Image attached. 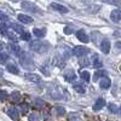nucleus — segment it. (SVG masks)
<instances>
[{
	"label": "nucleus",
	"mask_w": 121,
	"mask_h": 121,
	"mask_svg": "<svg viewBox=\"0 0 121 121\" xmlns=\"http://www.w3.org/2000/svg\"><path fill=\"white\" fill-rule=\"evenodd\" d=\"M110 19L113 22H120L121 21V10H113L110 13Z\"/></svg>",
	"instance_id": "7"
},
{
	"label": "nucleus",
	"mask_w": 121,
	"mask_h": 121,
	"mask_svg": "<svg viewBox=\"0 0 121 121\" xmlns=\"http://www.w3.org/2000/svg\"><path fill=\"white\" fill-rule=\"evenodd\" d=\"M100 50H102V52L108 55L110 52V43L108 41V40H103L102 44H100Z\"/></svg>",
	"instance_id": "10"
},
{
	"label": "nucleus",
	"mask_w": 121,
	"mask_h": 121,
	"mask_svg": "<svg viewBox=\"0 0 121 121\" xmlns=\"http://www.w3.org/2000/svg\"><path fill=\"white\" fill-rule=\"evenodd\" d=\"M21 39L24 40V41H29V40L32 39V35H30L29 32H26V30H24V32L21 34Z\"/></svg>",
	"instance_id": "25"
},
{
	"label": "nucleus",
	"mask_w": 121,
	"mask_h": 121,
	"mask_svg": "<svg viewBox=\"0 0 121 121\" xmlns=\"http://www.w3.org/2000/svg\"><path fill=\"white\" fill-rule=\"evenodd\" d=\"M93 67L95 68H100L102 67V63H100V60H99V57L98 55H93Z\"/></svg>",
	"instance_id": "22"
},
{
	"label": "nucleus",
	"mask_w": 121,
	"mask_h": 121,
	"mask_svg": "<svg viewBox=\"0 0 121 121\" xmlns=\"http://www.w3.org/2000/svg\"><path fill=\"white\" fill-rule=\"evenodd\" d=\"M117 112H119V114H120V115H121V107H120V108H119V109H117Z\"/></svg>",
	"instance_id": "37"
},
{
	"label": "nucleus",
	"mask_w": 121,
	"mask_h": 121,
	"mask_svg": "<svg viewBox=\"0 0 121 121\" xmlns=\"http://www.w3.org/2000/svg\"><path fill=\"white\" fill-rule=\"evenodd\" d=\"M0 32H1L3 35H7V26L5 23H3L1 26H0Z\"/></svg>",
	"instance_id": "29"
},
{
	"label": "nucleus",
	"mask_w": 121,
	"mask_h": 121,
	"mask_svg": "<svg viewBox=\"0 0 121 121\" xmlns=\"http://www.w3.org/2000/svg\"><path fill=\"white\" fill-rule=\"evenodd\" d=\"M76 38H78L81 43H85V44H87V43L90 41V38H88V35L85 33L84 29H79V30H78V32H76Z\"/></svg>",
	"instance_id": "5"
},
{
	"label": "nucleus",
	"mask_w": 121,
	"mask_h": 121,
	"mask_svg": "<svg viewBox=\"0 0 121 121\" xmlns=\"http://www.w3.org/2000/svg\"><path fill=\"white\" fill-rule=\"evenodd\" d=\"M43 114H44V119H47V117H50V105H48V107H46V108L44 109Z\"/></svg>",
	"instance_id": "32"
},
{
	"label": "nucleus",
	"mask_w": 121,
	"mask_h": 121,
	"mask_svg": "<svg viewBox=\"0 0 121 121\" xmlns=\"http://www.w3.org/2000/svg\"><path fill=\"white\" fill-rule=\"evenodd\" d=\"M73 53L76 56V57H84L85 55L88 53V50L84 46H76L74 50H73Z\"/></svg>",
	"instance_id": "4"
},
{
	"label": "nucleus",
	"mask_w": 121,
	"mask_h": 121,
	"mask_svg": "<svg viewBox=\"0 0 121 121\" xmlns=\"http://www.w3.org/2000/svg\"><path fill=\"white\" fill-rule=\"evenodd\" d=\"M19 109H21L22 115H26L28 113V110H29V105L27 103H22V104H19Z\"/></svg>",
	"instance_id": "23"
},
{
	"label": "nucleus",
	"mask_w": 121,
	"mask_h": 121,
	"mask_svg": "<svg viewBox=\"0 0 121 121\" xmlns=\"http://www.w3.org/2000/svg\"><path fill=\"white\" fill-rule=\"evenodd\" d=\"M3 47H4V44H0V50H3Z\"/></svg>",
	"instance_id": "38"
},
{
	"label": "nucleus",
	"mask_w": 121,
	"mask_h": 121,
	"mask_svg": "<svg viewBox=\"0 0 121 121\" xmlns=\"http://www.w3.org/2000/svg\"><path fill=\"white\" fill-rule=\"evenodd\" d=\"M56 113L58 116H63L65 115V109L63 107H56Z\"/></svg>",
	"instance_id": "26"
},
{
	"label": "nucleus",
	"mask_w": 121,
	"mask_h": 121,
	"mask_svg": "<svg viewBox=\"0 0 121 121\" xmlns=\"http://www.w3.org/2000/svg\"><path fill=\"white\" fill-rule=\"evenodd\" d=\"M28 120H29V121H39V116H38L36 114H30V115L28 116Z\"/></svg>",
	"instance_id": "33"
},
{
	"label": "nucleus",
	"mask_w": 121,
	"mask_h": 121,
	"mask_svg": "<svg viewBox=\"0 0 121 121\" xmlns=\"http://www.w3.org/2000/svg\"><path fill=\"white\" fill-rule=\"evenodd\" d=\"M18 19H19V22L26 23V24H29V23L33 22V18H32V17L27 16V15H23V13H19V15H18Z\"/></svg>",
	"instance_id": "11"
},
{
	"label": "nucleus",
	"mask_w": 121,
	"mask_h": 121,
	"mask_svg": "<svg viewBox=\"0 0 121 121\" xmlns=\"http://www.w3.org/2000/svg\"><path fill=\"white\" fill-rule=\"evenodd\" d=\"M9 98V95L6 91H0V100H6Z\"/></svg>",
	"instance_id": "30"
},
{
	"label": "nucleus",
	"mask_w": 121,
	"mask_h": 121,
	"mask_svg": "<svg viewBox=\"0 0 121 121\" xmlns=\"http://www.w3.org/2000/svg\"><path fill=\"white\" fill-rule=\"evenodd\" d=\"M0 75H1V72H0Z\"/></svg>",
	"instance_id": "39"
},
{
	"label": "nucleus",
	"mask_w": 121,
	"mask_h": 121,
	"mask_svg": "<svg viewBox=\"0 0 121 121\" xmlns=\"http://www.w3.org/2000/svg\"><path fill=\"white\" fill-rule=\"evenodd\" d=\"M75 78H76L75 76V73H74V70H72V69H69L68 72L64 74V80H65V81H68V82H72Z\"/></svg>",
	"instance_id": "12"
},
{
	"label": "nucleus",
	"mask_w": 121,
	"mask_h": 121,
	"mask_svg": "<svg viewBox=\"0 0 121 121\" xmlns=\"http://www.w3.org/2000/svg\"><path fill=\"white\" fill-rule=\"evenodd\" d=\"M22 7L24 9V10H27V11H30V12H35V13H43L41 11H40V9L35 5V4H33V3H29V1H24V3H22Z\"/></svg>",
	"instance_id": "2"
},
{
	"label": "nucleus",
	"mask_w": 121,
	"mask_h": 121,
	"mask_svg": "<svg viewBox=\"0 0 121 121\" xmlns=\"http://www.w3.org/2000/svg\"><path fill=\"white\" fill-rule=\"evenodd\" d=\"M34 35L36 38H44L46 35V29L45 28H35L34 29Z\"/></svg>",
	"instance_id": "16"
},
{
	"label": "nucleus",
	"mask_w": 121,
	"mask_h": 121,
	"mask_svg": "<svg viewBox=\"0 0 121 121\" xmlns=\"http://www.w3.org/2000/svg\"><path fill=\"white\" fill-rule=\"evenodd\" d=\"M9 47L11 48V51H12L13 53H16V55H19V53H21V50H19V47H18L17 45H15V44H10Z\"/></svg>",
	"instance_id": "24"
},
{
	"label": "nucleus",
	"mask_w": 121,
	"mask_h": 121,
	"mask_svg": "<svg viewBox=\"0 0 121 121\" xmlns=\"http://www.w3.org/2000/svg\"><path fill=\"white\" fill-rule=\"evenodd\" d=\"M10 98H11L12 102H19V99H21V95H19V92L15 91V92H12V93H11Z\"/></svg>",
	"instance_id": "21"
},
{
	"label": "nucleus",
	"mask_w": 121,
	"mask_h": 121,
	"mask_svg": "<svg viewBox=\"0 0 121 121\" xmlns=\"http://www.w3.org/2000/svg\"><path fill=\"white\" fill-rule=\"evenodd\" d=\"M74 90L76 91V92H79V93H85V91H86V88H85V86L82 84H75L74 85Z\"/></svg>",
	"instance_id": "20"
},
{
	"label": "nucleus",
	"mask_w": 121,
	"mask_h": 121,
	"mask_svg": "<svg viewBox=\"0 0 121 121\" xmlns=\"http://www.w3.org/2000/svg\"><path fill=\"white\" fill-rule=\"evenodd\" d=\"M100 78H108V73L105 72V70H98V72H96L95 73V75H93V81H97L98 79H100Z\"/></svg>",
	"instance_id": "14"
},
{
	"label": "nucleus",
	"mask_w": 121,
	"mask_h": 121,
	"mask_svg": "<svg viewBox=\"0 0 121 121\" xmlns=\"http://www.w3.org/2000/svg\"><path fill=\"white\" fill-rule=\"evenodd\" d=\"M18 56H19V60H21V63L24 67H29V64H30V67H33V62H32V59H30V57H29L28 53L21 52Z\"/></svg>",
	"instance_id": "3"
},
{
	"label": "nucleus",
	"mask_w": 121,
	"mask_h": 121,
	"mask_svg": "<svg viewBox=\"0 0 121 121\" xmlns=\"http://www.w3.org/2000/svg\"><path fill=\"white\" fill-rule=\"evenodd\" d=\"M30 47H32L35 52L44 53V52L48 51L50 44L46 43V41H43V40H36V41H33L32 44H30Z\"/></svg>",
	"instance_id": "1"
},
{
	"label": "nucleus",
	"mask_w": 121,
	"mask_h": 121,
	"mask_svg": "<svg viewBox=\"0 0 121 121\" xmlns=\"http://www.w3.org/2000/svg\"><path fill=\"white\" fill-rule=\"evenodd\" d=\"M6 69H7V72L11 73V74H18V73H19V69H18L15 64H9V65L6 67Z\"/></svg>",
	"instance_id": "18"
},
{
	"label": "nucleus",
	"mask_w": 121,
	"mask_h": 121,
	"mask_svg": "<svg viewBox=\"0 0 121 121\" xmlns=\"http://www.w3.org/2000/svg\"><path fill=\"white\" fill-rule=\"evenodd\" d=\"M73 33V28L72 27H65L64 28V34H72Z\"/></svg>",
	"instance_id": "34"
},
{
	"label": "nucleus",
	"mask_w": 121,
	"mask_h": 121,
	"mask_svg": "<svg viewBox=\"0 0 121 121\" xmlns=\"http://www.w3.org/2000/svg\"><path fill=\"white\" fill-rule=\"evenodd\" d=\"M103 107H105V99L100 97V98L97 99V102L95 103V105H93V110H95V112H99L100 109H103Z\"/></svg>",
	"instance_id": "6"
},
{
	"label": "nucleus",
	"mask_w": 121,
	"mask_h": 121,
	"mask_svg": "<svg viewBox=\"0 0 121 121\" xmlns=\"http://www.w3.org/2000/svg\"><path fill=\"white\" fill-rule=\"evenodd\" d=\"M6 113H7V115L11 117L12 120H17V119H18V112H17V109H16L15 107L7 108V109H6Z\"/></svg>",
	"instance_id": "8"
},
{
	"label": "nucleus",
	"mask_w": 121,
	"mask_h": 121,
	"mask_svg": "<svg viewBox=\"0 0 121 121\" xmlns=\"http://www.w3.org/2000/svg\"><path fill=\"white\" fill-rule=\"evenodd\" d=\"M51 7L55 9L56 11H58V12H62V13H67V12L69 11L65 6L60 5V4H57V3H52V4H51Z\"/></svg>",
	"instance_id": "9"
},
{
	"label": "nucleus",
	"mask_w": 121,
	"mask_h": 121,
	"mask_svg": "<svg viewBox=\"0 0 121 121\" xmlns=\"http://www.w3.org/2000/svg\"><path fill=\"white\" fill-rule=\"evenodd\" d=\"M11 28L15 30L16 33H19V34H22V33L24 32V28H23L22 26H19V24H16V23L11 24Z\"/></svg>",
	"instance_id": "19"
},
{
	"label": "nucleus",
	"mask_w": 121,
	"mask_h": 121,
	"mask_svg": "<svg viewBox=\"0 0 121 121\" xmlns=\"http://www.w3.org/2000/svg\"><path fill=\"white\" fill-rule=\"evenodd\" d=\"M0 19H3V21H6V19H7V16L4 15L3 12H0Z\"/></svg>",
	"instance_id": "35"
},
{
	"label": "nucleus",
	"mask_w": 121,
	"mask_h": 121,
	"mask_svg": "<svg viewBox=\"0 0 121 121\" xmlns=\"http://www.w3.org/2000/svg\"><path fill=\"white\" fill-rule=\"evenodd\" d=\"M108 109H109V112H112V113H116L117 112V108H116V105L114 103H110L108 105Z\"/></svg>",
	"instance_id": "31"
},
{
	"label": "nucleus",
	"mask_w": 121,
	"mask_h": 121,
	"mask_svg": "<svg viewBox=\"0 0 121 121\" xmlns=\"http://www.w3.org/2000/svg\"><path fill=\"white\" fill-rule=\"evenodd\" d=\"M24 78L27 80H29V81H33V82H39L40 80H41L39 75H36V74H29V73H27L24 75Z\"/></svg>",
	"instance_id": "15"
},
{
	"label": "nucleus",
	"mask_w": 121,
	"mask_h": 121,
	"mask_svg": "<svg viewBox=\"0 0 121 121\" xmlns=\"http://www.w3.org/2000/svg\"><path fill=\"white\" fill-rule=\"evenodd\" d=\"M7 59H9V56L7 53H0V64H5L7 62Z\"/></svg>",
	"instance_id": "27"
},
{
	"label": "nucleus",
	"mask_w": 121,
	"mask_h": 121,
	"mask_svg": "<svg viewBox=\"0 0 121 121\" xmlns=\"http://www.w3.org/2000/svg\"><path fill=\"white\" fill-rule=\"evenodd\" d=\"M80 76H81V79L86 82H88L91 80V75H90V73L87 72V70H81V72H80Z\"/></svg>",
	"instance_id": "17"
},
{
	"label": "nucleus",
	"mask_w": 121,
	"mask_h": 121,
	"mask_svg": "<svg viewBox=\"0 0 121 121\" xmlns=\"http://www.w3.org/2000/svg\"><path fill=\"white\" fill-rule=\"evenodd\" d=\"M116 47L121 50V41H117V43H116Z\"/></svg>",
	"instance_id": "36"
},
{
	"label": "nucleus",
	"mask_w": 121,
	"mask_h": 121,
	"mask_svg": "<svg viewBox=\"0 0 121 121\" xmlns=\"http://www.w3.org/2000/svg\"><path fill=\"white\" fill-rule=\"evenodd\" d=\"M110 85H112V81H110V79L109 78H104L100 80V82H99V86L102 87L103 90H108L110 87Z\"/></svg>",
	"instance_id": "13"
},
{
	"label": "nucleus",
	"mask_w": 121,
	"mask_h": 121,
	"mask_svg": "<svg viewBox=\"0 0 121 121\" xmlns=\"http://www.w3.org/2000/svg\"><path fill=\"white\" fill-rule=\"evenodd\" d=\"M33 105H34L35 108H39V105H46V103L44 102V100H41V99H34Z\"/></svg>",
	"instance_id": "28"
}]
</instances>
